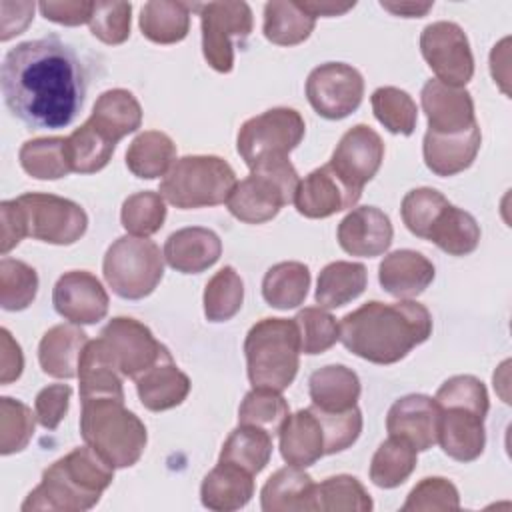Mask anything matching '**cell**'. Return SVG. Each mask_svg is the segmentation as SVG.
Returning <instances> with one entry per match:
<instances>
[{
	"mask_svg": "<svg viewBox=\"0 0 512 512\" xmlns=\"http://www.w3.org/2000/svg\"><path fill=\"white\" fill-rule=\"evenodd\" d=\"M0 86L8 110L28 128L58 130L84 106L86 72L72 46L48 36L8 50Z\"/></svg>",
	"mask_w": 512,
	"mask_h": 512,
	"instance_id": "6da1fadb",
	"label": "cell"
},
{
	"mask_svg": "<svg viewBox=\"0 0 512 512\" xmlns=\"http://www.w3.org/2000/svg\"><path fill=\"white\" fill-rule=\"evenodd\" d=\"M340 342L356 356L372 364H394L432 334V316L426 306L400 300H378L348 312L340 324Z\"/></svg>",
	"mask_w": 512,
	"mask_h": 512,
	"instance_id": "7a4b0ae2",
	"label": "cell"
},
{
	"mask_svg": "<svg viewBox=\"0 0 512 512\" xmlns=\"http://www.w3.org/2000/svg\"><path fill=\"white\" fill-rule=\"evenodd\" d=\"M112 480L114 466L86 444L44 470L40 484L22 502V510L84 512L100 502L102 492Z\"/></svg>",
	"mask_w": 512,
	"mask_h": 512,
	"instance_id": "3957f363",
	"label": "cell"
},
{
	"mask_svg": "<svg viewBox=\"0 0 512 512\" xmlns=\"http://www.w3.org/2000/svg\"><path fill=\"white\" fill-rule=\"evenodd\" d=\"M80 434L114 468L134 466L148 442L144 422L114 398L82 400Z\"/></svg>",
	"mask_w": 512,
	"mask_h": 512,
	"instance_id": "277c9868",
	"label": "cell"
},
{
	"mask_svg": "<svg viewBox=\"0 0 512 512\" xmlns=\"http://www.w3.org/2000/svg\"><path fill=\"white\" fill-rule=\"evenodd\" d=\"M300 332L294 318H262L246 334L244 354L254 388L282 392L300 366Z\"/></svg>",
	"mask_w": 512,
	"mask_h": 512,
	"instance_id": "5b68a950",
	"label": "cell"
},
{
	"mask_svg": "<svg viewBox=\"0 0 512 512\" xmlns=\"http://www.w3.org/2000/svg\"><path fill=\"white\" fill-rule=\"evenodd\" d=\"M234 186L236 174L224 158L194 154L172 164L158 192L172 206L190 210L224 204Z\"/></svg>",
	"mask_w": 512,
	"mask_h": 512,
	"instance_id": "8992f818",
	"label": "cell"
},
{
	"mask_svg": "<svg viewBox=\"0 0 512 512\" xmlns=\"http://www.w3.org/2000/svg\"><path fill=\"white\" fill-rule=\"evenodd\" d=\"M300 178L288 158L268 162L250 170L236 182L226 206L234 218L246 224H264L272 220L282 206L294 202Z\"/></svg>",
	"mask_w": 512,
	"mask_h": 512,
	"instance_id": "52a82bcc",
	"label": "cell"
},
{
	"mask_svg": "<svg viewBox=\"0 0 512 512\" xmlns=\"http://www.w3.org/2000/svg\"><path fill=\"white\" fill-rule=\"evenodd\" d=\"M104 280L126 300L146 298L164 276V252L140 236H120L110 244L102 262Z\"/></svg>",
	"mask_w": 512,
	"mask_h": 512,
	"instance_id": "ba28073f",
	"label": "cell"
},
{
	"mask_svg": "<svg viewBox=\"0 0 512 512\" xmlns=\"http://www.w3.org/2000/svg\"><path fill=\"white\" fill-rule=\"evenodd\" d=\"M306 132L304 118L294 108H270L248 118L236 138V148L246 166L284 160L302 142Z\"/></svg>",
	"mask_w": 512,
	"mask_h": 512,
	"instance_id": "9c48e42d",
	"label": "cell"
},
{
	"mask_svg": "<svg viewBox=\"0 0 512 512\" xmlns=\"http://www.w3.org/2000/svg\"><path fill=\"white\" fill-rule=\"evenodd\" d=\"M14 200L22 212L26 236H32L34 240L70 246L78 242L88 228L84 208L68 198L28 192Z\"/></svg>",
	"mask_w": 512,
	"mask_h": 512,
	"instance_id": "30bf717a",
	"label": "cell"
},
{
	"mask_svg": "<svg viewBox=\"0 0 512 512\" xmlns=\"http://www.w3.org/2000/svg\"><path fill=\"white\" fill-rule=\"evenodd\" d=\"M202 26V52L206 62L222 74L234 68V48L252 32V10L246 2L196 4Z\"/></svg>",
	"mask_w": 512,
	"mask_h": 512,
	"instance_id": "8fae6325",
	"label": "cell"
},
{
	"mask_svg": "<svg viewBox=\"0 0 512 512\" xmlns=\"http://www.w3.org/2000/svg\"><path fill=\"white\" fill-rule=\"evenodd\" d=\"M364 96L362 74L344 62L316 66L306 80L310 106L326 120H342L358 110Z\"/></svg>",
	"mask_w": 512,
	"mask_h": 512,
	"instance_id": "7c38bea8",
	"label": "cell"
},
{
	"mask_svg": "<svg viewBox=\"0 0 512 512\" xmlns=\"http://www.w3.org/2000/svg\"><path fill=\"white\" fill-rule=\"evenodd\" d=\"M420 52L436 80L462 86L472 80L474 56L464 30L454 22H432L420 34Z\"/></svg>",
	"mask_w": 512,
	"mask_h": 512,
	"instance_id": "4fadbf2b",
	"label": "cell"
},
{
	"mask_svg": "<svg viewBox=\"0 0 512 512\" xmlns=\"http://www.w3.org/2000/svg\"><path fill=\"white\" fill-rule=\"evenodd\" d=\"M100 340L104 342L120 374L132 380L170 354L168 348L154 338L148 326L128 316L112 318L102 328Z\"/></svg>",
	"mask_w": 512,
	"mask_h": 512,
	"instance_id": "5bb4252c",
	"label": "cell"
},
{
	"mask_svg": "<svg viewBox=\"0 0 512 512\" xmlns=\"http://www.w3.org/2000/svg\"><path fill=\"white\" fill-rule=\"evenodd\" d=\"M384 158V142L366 124H356L340 138L332 152L330 168L354 190L362 192L364 184L370 182Z\"/></svg>",
	"mask_w": 512,
	"mask_h": 512,
	"instance_id": "9a60e30c",
	"label": "cell"
},
{
	"mask_svg": "<svg viewBox=\"0 0 512 512\" xmlns=\"http://www.w3.org/2000/svg\"><path fill=\"white\" fill-rule=\"evenodd\" d=\"M56 312L72 324H96L108 312V294L102 282L86 270L62 274L52 290Z\"/></svg>",
	"mask_w": 512,
	"mask_h": 512,
	"instance_id": "2e32d148",
	"label": "cell"
},
{
	"mask_svg": "<svg viewBox=\"0 0 512 512\" xmlns=\"http://www.w3.org/2000/svg\"><path fill=\"white\" fill-rule=\"evenodd\" d=\"M440 406L426 394H408L398 398L386 416L390 436L406 440L416 452H424L438 442Z\"/></svg>",
	"mask_w": 512,
	"mask_h": 512,
	"instance_id": "e0dca14e",
	"label": "cell"
},
{
	"mask_svg": "<svg viewBox=\"0 0 512 512\" xmlns=\"http://www.w3.org/2000/svg\"><path fill=\"white\" fill-rule=\"evenodd\" d=\"M420 102L426 112L430 132L456 134L476 124L474 100L462 86L428 80L420 92Z\"/></svg>",
	"mask_w": 512,
	"mask_h": 512,
	"instance_id": "ac0fdd59",
	"label": "cell"
},
{
	"mask_svg": "<svg viewBox=\"0 0 512 512\" xmlns=\"http://www.w3.org/2000/svg\"><path fill=\"white\" fill-rule=\"evenodd\" d=\"M362 192L350 188L332 168L324 164L300 180L294 204L306 218H328L340 210L352 208Z\"/></svg>",
	"mask_w": 512,
	"mask_h": 512,
	"instance_id": "d6986e66",
	"label": "cell"
},
{
	"mask_svg": "<svg viewBox=\"0 0 512 512\" xmlns=\"http://www.w3.org/2000/svg\"><path fill=\"white\" fill-rule=\"evenodd\" d=\"M392 222L376 206L354 208L338 224V244L344 252L362 258L384 254L392 244Z\"/></svg>",
	"mask_w": 512,
	"mask_h": 512,
	"instance_id": "ffe728a7",
	"label": "cell"
},
{
	"mask_svg": "<svg viewBox=\"0 0 512 512\" xmlns=\"http://www.w3.org/2000/svg\"><path fill=\"white\" fill-rule=\"evenodd\" d=\"M222 242L210 228L190 226L172 232L164 244V258L170 268L182 274H198L218 262Z\"/></svg>",
	"mask_w": 512,
	"mask_h": 512,
	"instance_id": "44dd1931",
	"label": "cell"
},
{
	"mask_svg": "<svg viewBox=\"0 0 512 512\" xmlns=\"http://www.w3.org/2000/svg\"><path fill=\"white\" fill-rule=\"evenodd\" d=\"M378 280L390 296L410 300L432 284L434 264L416 250H394L380 262Z\"/></svg>",
	"mask_w": 512,
	"mask_h": 512,
	"instance_id": "7402d4cb",
	"label": "cell"
},
{
	"mask_svg": "<svg viewBox=\"0 0 512 512\" xmlns=\"http://www.w3.org/2000/svg\"><path fill=\"white\" fill-rule=\"evenodd\" d=\"M480 144L482 134L478 124L456 134H436L426 130L422 154L428 170L436 176H454L474 162Z\"/></svg>",
	"mask_w": 512,
	"mask_h": 512,
	"instance_id": "603a6c76",
	"label": "cell"
},
{
	"mask_svg": "<svg viewBox=\"0 0 512 512\" xmlns=\"http://www.w3.org/2000/svg\"><path fill=\"white\" fill-rule=\"evenodd\" d=\"M484 418L466 408H440L438 444L444 454L458 462L476 460L486 446Z\"/></svg>",
	"mask_w": 512,
	"mask_h": 512,
	"instance_id": "cb8c5ba5",
	"label": "cell"
},
{
	"mask_svg": "<svg viewBox=\"0 0 512 512\" xmlns=\"http://www.w3.org/2000/svg\"><path fill=\"white\" fill-rule=\"evenodd\" d=\"M260 504L264 512H316V484L304 468L288 464L266 480Z\"/></svg>",
	"mask_w": 512,
	"mask_h": 512,
	"instance_id": "d4e9b609",
	"label": "cell"
},
{
	"mask_svg": "<svg viewBox=\"0 0 512 512\" xmlns=\"http://www.w3.org/2000/svg\"><path fill=\"white\" fill-rule=\"evenodd\" d=\"M88 342L86 332L78 324L52 326L38 346V360L44 374L62 380L78 376V364Z\"/></svg>",
	"mask_w": 512,
	"mask_h": 512,
	"instance_id": "484cf974",
	"label": "cell"
},
{
	"mask_svg": "<svg viewBox=\"0 0 512 512\" xmlns=\"http://www.w3.org/2000/svg\"><path fill=\"white\" fill-rule=\"evenodd\" d=\"M278 436L280 454L290 466L308 468L324 456V434L312 406L290 414Z\"/></svg>",
	"mask_w": 512,
	"mask_h": 512,
	"instance_id": "4316f807",
	"label": "cell"
},
{
	"mask_svg": "<svg viewBox=\"0 0 512 512\" xmlns=\"http://www.w3.org/2000/svg\"><path fill=\"white\" fill-rule=\"evenodd\" d=\"M136 392L144 408L152 412L170 410L186 400L190 378L174 364L172 354H168L136 378Z\"/></svg>",
	"mask_w": 512,
	"mask_h": 512,
	"instance_id": "83f0119b",
	"label": "cell"
},
{
	"mask_svg": "<svg viewBox=\"0 0 512 512\" xmlns=\"http://www.w3.org/2000/svg\"><path fill=\"white\" fill-rule=\"evenodd\" d=\"M254 476L246 470L218 462L202 480L200 500L208 510L232 512L244 508L254 496Z\"/></svg>",
	"mask_w": 512,
	"mask_h": 512,
	"instance_id": "f1b7e54d",
	"label": "cell"
},
{
	"mask_svg": "<svg viewBox=\"0 0 512 512\" xmlns=\"http://www.w3.org/2000/svg\"><path fill=\"white\" fill-rule=\"evenodd\" d=\"M88 122L110 142L118 144L142 124V108L136 96L124 88L106 90L94 102Z\"/></svg>",
	"mask_w": 512,
	"mask_h": 512,
	"instance_id": "f546056e",
	"label": "cell"
},
{
	"mask_svg": "<svg viewBox=\"0 0 512 512\" xmlns=\"http://www.w3.org/2000/svg\"><path fill=\"white\" fill-rule=\"evenodd\" d=\"M122 374L108 354L104 342L100 338L90 340L82 352L78 364V380H80V400L88 398H114L124 400Z\"/></svg>",
	"mask_w": 512,
	"mask_h": 512,
	"instance_id": "4dcf8cb0",
	"label": "cell"
},
{
	"mask_svg": "<svg viewBox=\"0 0 512 512\" xmlns=\"http://www.w3.org/2000/svg\"><path fill=\"white\" fill-rule=\"evenodd\" d=\"M308 390L312 406L326 412H340L356 406L360 398V378L344 364H328L312 372Z\"/></svg>",
	"mask_w": 512,
	"mask_h": 512,
	"instance_id": "1f68e13d",
	"label": "cell"
},
{
	"mask_svg": "<svg viewBox=\"0 0 512 512\" xmlns=\"http://www.w3.org/2000/svg\"><path fill=\"white\" fill-rule=\"evenodd\" d=\"M368 284L366 266L360 262L336 260L322 268L316 286V302L320 308H340L356 300Z\"/></svg>",
	"mask_w": 512,
	"mask_h": 512,
	"instance_id": "d6a6232c",
	"label": "cell"
},
{
	"mask_svg": "<svg viewBox=\"0 0 512 512\" xmlns=\"http://www.w3.org/2000/svg\"><path fill=\"white\" fill-rule=\"evenodd\" d=\"M196 4L152 0L140 10V30L156 44H176L186 38L190 30V10Z\"/></svg>",
	"mask_w": 512,
	"mask_h": 512,
	"instance_id": "836d02e7",
	"label": "cell"
},
{
	"mask_svg": "<svg viewBox=\"0 0 512 512\" xmlns=\"http://www.w3.org/2000/svg\"><path fill=\"white\" fill-rule=\"evenodd\" d=\"M176 160V144L172 138L158 130L138 134L126 150L128 170L144 180L166 176Z\"/></svg>",
	"mask_w": 512,
	"mask_h": 512,
	"instance_id": "e575fe53",
	"label": "cell"
},
{
	"mask_svg": "<svg viewBox=\"0 0 512 512\" xmlns=\"http://www.w3.org/2000/svg\"><path fill=\"white\" fill-rule=\"evenodd\" d=\"M272 456V434L258 426L240 424L224 440L218 462L234 464L248 474H260Z\"/></svg>",
	"mask_w": 512,
	"mask_h": 512,
	"instance_id": "d590c367",
	"label": "cell"
},
{
	"mask_svg": "<svg viewBox=\"0 0 512 512\" xmlns=\"http://www.w3.org/2000/svg\"><path fill=\"white\" fill-rule=\"evenodd\" d=\"M316 18L302 2L272 0L264 6V36L278 46H296L314 30Z\"/></svg>",
	"mask_w": 512,
	"mask_h": 512,
	"instance_id": "8d00e7d4",
	"label": "cell"
},
{
	"mask_svg": "<svg viewBox=\"0 0 512 512\" xmlns=\"http://www.w3.org/2000/svg\"><path fill=\"white\" fill-rule=\"evenodd\" d=\"M20 166L36 180H58L72 172L68 142L62 136L34 138L22 144Z\"/></svg>",
	"mask_w": 512,
	"mask_h": 512,
	"instance_id": "74e56055",
	"label": "cell"
},
{
	"mask_svg": "<svg viewBox=\"0 0 512 512\" xmlns=\"http://www.w3.org/2000/svg\"><path fill=\"white\" fill-rule=\"evenodd\" d=\"M310 288V270L302 262H278L268 268L262 280L264 300L278 310L296 308Z\"/></svg>",
	"mask_w": 512,
	"mask_h": 512,
	"instance_id": "f35d334b",
	"label": "cell"
},
{
	"mask_svg": "<svg viewBox=\"0 0 512 512\" xmlns=\"http://www.w3.org/2000/svg\"><path fill=\"white\" fill-rule=\"evenodd\" d=\"M426 240L434 242L450 256H466L474 252L480 242V226L470 212L450 204L438 216Z\"/></svg>",
	"mask_w": 512,
	"mask_h": 512,
	"instance_id": "ab89813d",
	"label": "cell"
},
{
	"mask_svg": "<svg viewBox=\"0 0 512 512\" xmlns=\"http://www.w3.org/2000/svg\"><path fill=\"white\" fill-rule=\"evenodd\" d=\"M416 464V450L406 440L390 436L372 456L370 480L378 488H396L408 480Z\"/></svg>",
	"mask_w": 512,
	"mask_h": 512,
	"instance_id": "60d3db41",
	"label": "cell"
},
{
	"mask_svg": "<svg viewBox=\"0 0 512 512\" xmlns=\"http://www.w3.org/2000/svg\"><path fill=\"white\" fill-rule=\"evenodd\" d=\"M372 498L358 478L338 474L316 484V510L320 512H370Z\"/></svg>",
	"mask_w": 512,
	"mask_h": 512,
	"instance_id": "b9f144b4",
	"label": "cell"
},
{
	"mask_svg": "<svg viewBox=\"0 0 512 512\" xmlns=\"http://www.w3.org/2000/svg\"><path fill=\"white\" fill-rule=\"evenodd\" d=\"M72 172L94 174L100 172L112 158L116 144L106 140L88 120L66 136Z\"/></svg>",
	"mask_w": 512,
	"mask_h": 512,
	"instance_id": "7bdbcfd3",
	"label": "cell"
},
{
	"mask_svg": "<svg viewBox=\"0 0 512 512\" xmlns=\"http://www.w3.org/2000/svg\"><path fill=\"white\" fill-rule=\"evenodd\" d=\"M244 300V284L232 266L220 268L204 288V314L210 322H226L238 314Z\"/></svg>",
	"mask_w": 512,
	"mask_h": 512,
	"instance_id": "ee69618b",
	"label": "cell"
},
{
	"mask_svg": "<svg viewBox=\"0 0 512 512\" xmlns=\"http://www.w3.org/2000/svg\"><path fill=\"white\" fill-rule=\"evenodd\" d=\"M372 112L376 120L392 134L410 136L416 128L418 108L412 96L396 86H382L372 94Z\"/></svg>",
	"mask_w": 512,
	"mask_h": 512,
	"instance_id": "f6af8a7d",
	"label": "cell"
},
{
	"mask_svg": "<svg viewBox=\"0 0 512 512\" xmlns=\"http://www.w3.org/2000/svg\"><path fill=\"white\" fill-rule=\"evenodd\" d=\"M288 416H290V408H288V402L282 398V394L266 388L250 390L238 408L240 424L258 426L270 434H278Z\"/></svg>",
	"mask_w": 512,
	"mask_h": 512,
	"instance_id": "bcb514c9",
	"label": "cell"
},
{
	"mask_svg": "<svg viewBox=\"0 0 512 512\" xmlns=\"http://www.w3.org/2000/svg\"><path fill=\"white\" fill-rule=\"evenodd\" d=\"M166 220V204L160 192L144 190L128 196L122 204L120 222L132 236L148 238L156 234Z\"/></svg>",
	"mask_w": 512,
	"mask_h": 512,
	"instance_id": "7dc6e473",
	"label": "cell"
},
{
	"mask_svg": "<svg viewBox=\"0 0 512 512\" xmlns=\"http://www.w3.org/2000/svg\"><path fill=\"white\" fill-rule=\"evenodd\" d=\"M38 292V274L22 260H0V306L10 312L24 310Z\"/></svg>",
	"mask_w": 512,
	"mask_h": 512,
	"instance_id": "c3c4849f",
	"label": "cell"
},
{
	"mask_svg": "<svg viewBox=\"0 0 512 512\" xmlns=\"http://www.w3.org/2000/svg\"><path fill=\"white\" fill-rule=\"evenodd\" d=\"M450 206V202L434 188H414L402 198L400 214L406 228L418 236L428 238L438 216Z\"/></svg>",
	"mask_w": 512,
	"mask_h": 512,
	"instance_id": "681fc988",
	"label": "cell"
},
{
	"mask_svg": "<svg viewBox=\"0 0 512 512\" xmlns=\"http://www.w3.org/2000/svg\"><path fill=\"white\" fill-rule=\"evenodd\" d=\"M32 410L10 396L0 398V452L4 456L20 452L28 446L34 434Z\"/></svg>",
	"mask_w": 512,
	"mask_h": 512,
	"instance_id": "f907efd6",
	"label": "cell"
},
{
	"mask_svg": "<svg viewBox=\"0 0 512 512\" xmlns=\"http://www.w3.org/2000/svg\"><path fill=\"white\" fill-rule=\"evenodd\" d=\"M294 322L300 332V348L304 354H322L332 348L340 338L336 318L324 308H304L294 316Z\"/></svg>",
	"mask_w": 512,
	"mask_h": 512,
	"instance_id": "816d5d0a",
	"label": "cell"
},
{
	"mask_svg": "<svg viewBox=\"0 0 512 512\" xmlns=\"http://www.w3.org/2000/svg\"><path fill=\"white\" fill-rule=\"evenodd\" d=\"M316 412L322 434H324V454H336L346 448H350L360 432H362V414L356 406L340 412H326L316 406H312Z\"/></svg>",
	"mask_w": 512,
	"mask_h": 512,
	"instance_id": "f5cc1de1",
	"label": "cell"
},
{
	"mask_svg": "<svg viewBox=\"0 0 512 512\" xmlns=\"http://www.w3.org/2000/svg\"><path fill=\"white\" fill-rule=\"evenodd\" d=\"M434 400L440 408H466L482 416L488 414L490 402L486 386L470 374H460L448 378L436 392Z\"/></svg>",
	"mask_w": 512,
	"mask_h": 512,
	"instance_id": "db71d44e",
	"label": "cell"
},
{
	"mask_svg": "<svg viewBox=\"0 0 512 512\" xmlns=\"http://www.w3.org/2000/svg\"><path fill=\"white\" fill-rule=\"evenodd\" d=\"M460 496L456 486L442 478L430 476L420 480L402 504L404 512H426V510H458Z\"/></svg>",
	"mask_w": 512,
	"mask_h": 512,
	"instance_id": "11a10c76",
	"label": "cell"
},
{
	"mask_svg": "<svg viewBox=\"0 0 512 512\" xmlns=\"http://www.w3.org/2000/svg\"><path fill=\"white\" fill-rule=\"evenodd\" d=\"M130 14L132 6L128 2H94L88 22L90 32L104 44H122L130 36Z\"/></svg>",
	"mask_w": 512,
	"mask_h": 512,
	"instance_id": "9f6ffc18",
	"label": "cell"
},
{
	"mask_svg": "<svg viewBox=\"0 0 512 512\" xmlns=\"http://www.w3.org/2000/svg\"><path fill=\"white\" fill-rule=\"evenodd\" d=\"M72 388L68 384H50L42 388L34 400V414L40 426L54 430L62 422L70 406Z\"/></svg>",
	"mask_w": 512,
	"mask_h": 512,
	"instance_id": "6f0895ef",
	"label": "cell"
},
{
	"mask_svg": "<svg viewBox=\"0 0 512 512\" xmlns=\"http://www.w3.org/2000/svg\"><path fill=\"white\" fill-rule=\"evenodd\" d=\"M42 16L50 22L64 24V26H80L88 24L92 18L94 2H80V0H64V2H40L38 4Z\"/></svg>",
	"mask_w": 512,
	"mask_h": 512,
	"instance_id": "680465c9",
	"label": "cell"
},
{
	"mask_svg": "<svg viewBox=\"0 0 512 512\" xmlns=\"http://www.w3.org/2000/svg\"><path fill=\"white\" fill-rule=\"evenodd\" d=\"M0 218H2V238H0V252L8 254L14 246L22 242L26 236V226L22 212L16 200H4L0 204Z\"/></svg>",
	"mask_w": 512,
	"mask_h": 512,
	"instance_id": "91938a15",
	"label": "cell"
},
{
	"mask_svg": "<svg viewBox=\"0 0 512 512\" xmlns=\"http://www.w3.org/2000/svg\"><path fill=\"white\" fill-rule=\"evenodd\" d=\"M0 40L20 34L34 14V2H0Z\"/></svg>",
	"mask_w": 512,
	"mask_h": 512,
	"instance_id": "94428289",
	"label": "cell"
},
{
	"mask_svg": "<svg viewBox=\"0 0 512 512\" xmlns=\"http://www.w3.org/2000/svg\"><path fill=\"white\" fill-rule=\"evenodd\" d=\"M24 368V356L12 334L0 330V384H10L20 378Z\"/></svg>",
	"mask_w": 512,
	"mask_h": 512,
	"instance_id": "6125c7cd",
	"label": "cell"
},
{
	"mask_svg": "<svg viewBox=\"0 0 512 512\" xmlns=\"http://www.w3.org/2000/svg\"><path fill=\"white\" fill-rule=\"evenodd\" d=\"M380 6L396 16L420 18L432 8V2H380Z\"/></svg>",
	"mask_w": 512,
	"mask_h": 512,
	"instance_id": "be15d7a7",
	"label": "cell"
},
{
	"mask_svg": "<svg viewBox=\"0 0 512 512\" xmlns=\"http://www.w3.org/2000/svg\"><path fill=\"white\" fill-rule=\"evenodd\" d=\"M304 8L314 16H340V14H346L348 10L354 8V2L352 4H336V2H302Z\"/></svg>",
	"mask_w": 512,
	"mask_h": 512,
	"instance_id": "e7e4bbea",
	"label": "cell"
}]
</instances>
